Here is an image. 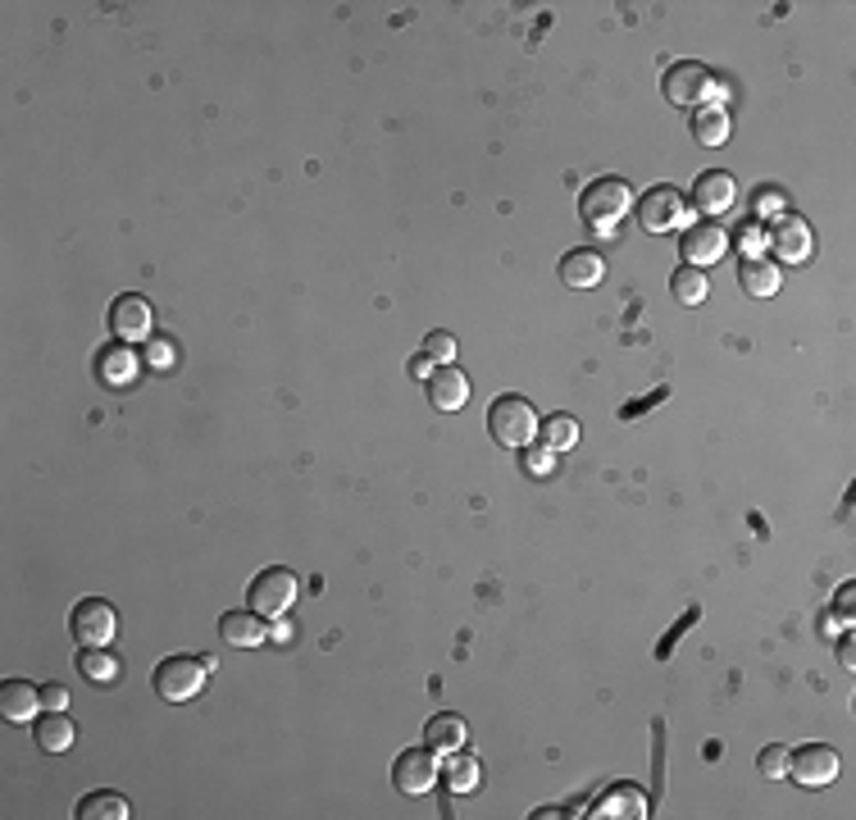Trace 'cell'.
<instances>
[{
  "label": "cell",
  "instance_id": "1",
  "mask_svg": "<svg viewBox=\"0 0 856 820\" xmlns=\"http://www.w3.org/2000/svg\"><path fill=\"white\" fill-rule=\"evenodd\" d=\"M628 206H634V188H628L624 178H598V182H588L583 197H579V214L592 233H615L620 219L628 214Z\"/></svg>",
  "mask_w": 856,
  "mask_h": 820
},
{
  "label": "cell",
  "instance_id": "2",
  "mask_svg": "<svg viewBox=\"0 0 856 820\" xmlns=\"http://www.w3.org/2000/svg\"><path fill=\"white\" fill-rule=\"evenodd\" d=\"M214 665H219L214 656H165L156 665L151 684H156L160 702H192L205 688V680H210Z\"/></svg>",
  "mask_w": 856,
  "mask_h": 820
},
{
  "label": "cell",
  "instance_id": "3",
  "mask_svg": "<svg viewBox=\"0 0 856 820\" xmlns=\"http://www.w3.org/2000/svg\"><path fill=\"white\" fill-rule=\"evenodd\" d=\"M488 433L501 446H529L538 438V410L525 397H497L488 406Z\"/></svg>",
  "mask_w": 856,
  "mask_h": 820
},
{
  "label": "cell",
  "instance_id": "4",
  "mask_svg": "<svg viewBox=\"0 0 856 820\" xmlns=\"http://www.w3.org/2000/svg\"><path fill=\"white\" fill-rule=\"evenodd\" d=\"M68 633L83 648H109V643H115V633H119V616H115V607L101 602V598H83L78 607H73V616H68Z\"/></svg>",
  "mask_w": 856,
  "mask_h": 820
},
{
  "label": "cell",
  "instance_id": "5",
  "mask_svg": "<svg viewBox=\"0 0 856 820\" xmlns=\"http://www.w3.org/2000/svg\"><path fill=\"white\" fill-rule=\"evenodd\" d=\"M665 96H669V105H706L711 96H720V78L706 64L684 60L665 73Z\"/></svg>",
  "mask_w": 856,
  "mask_h": 820
},
{
  "label": "cell",
  "instance_id": "6",
  "mask_svg": "<svg viewBox=\"0 0 856 820\" xmlns=\"http://www.w3.org/2000/svg\"><path fill=\"white\" fill-rule=\"evenodd\" d=\"M638 223H643L647 233H675V229H684V223H688V201H684V192L669 188V182H661V188L643 192V201H638Z\"/></svg>",
  "mask_w": 856,
  "mask_h": 820
},
{
  "label": "cell",
  "instance_id": "7",
  "mask_svg": "<svg viewBox=\"0 0 856 820\" xmlns=\"http://www.w3.org/2000/svg\"><path fill=\"white\" fill-rule=\"evenodd\" d=\"M151 328H156V315H151V302L137 292H124L109 302V333L115 343H151Z\"/></svg>",
  "mask_w": 856,
  "mask_h": 820
},
{
  "label": "cell",
  "instance_id": "8",
  "mask_svg": "<svg viewBox=\"0 0 856 820\" xmlns=\"http://www.w3.org/2000/svg\"><path fill=\"white\" fill-rule=\"evenodd\" d=\"M725 251H729V233L720 229L716 219H697V223H684V242H679L684 265H693V270L720 265V255H725Z\"/></svg>",
  "mask_w": 856,
  "mask_h": 820
},
{
  "label": "cell",
  "instance_id": "9",
  "mask_svg": "<svg viewBox=\"0 0 856 820\" xmlns=\"http://www.w3.org/2000/svg\"><path fill=\"white\" fill-rule=\"evenodd\" d=\"M246 598H251V611H260V616H283L296 602V575L283 566L260 570L246 588Z\"/></svg>",
  "mask_w": 856,
  "mask_h": 820
},
{
  "label": "cell",
  "instance_id": "10",
  "mask_svg": "<svg viewBox=\"0 0 856 820\" xmlns=\"http://www.w3.org/2000/svg\"><path fill=\"white\" fill-rule=\"evenodd\" d=\"M442 779L437 770V753L433 748H405L397 761H392V785L405 793V798H424L433 785Z\"/></svg>",
  "mask_w": 856,
  "mask_h": 820
},
{
  "label": "cell",
  "instance_id": "11",
  "mask_svg": "<svg viewBox=\"0 0 856 820\" xmlns=\"http://www.w3.org/2000/svg\"><path fill=\"white\" fill-rule=\"evenodd\" d=\"M789 775L802 789H825L838 779V753L829 748V743H806V748L789 753Z\"/></svg>",
  "mask_w": 856,
  "mask_h": 820
},
{
  "label": "cell",
  "instance_id": "12",
  "mask_svg": "<svg viewBox=\"0 0 856 820\" xmlns=\"http://www.w3.org/2000/svg\"><path fill=\"white\" fill-rule=\"evenodd\" d=\"M765 242L774 246V255L784 260V265H802V260L811 255V229H806L802 214L774 219V229H765Z\"/></svg>",
  "mask_w": 856,
  "mask_h": 820
},
{
  "label": "cell",
  "instance_id": "13",
  "mask_svg": "<svg viewBox=\"0 0 856 820\" xmlns=\"http://www.w3.org/2000/svg\"><path fill=\"white\" fill-rule=\"evenodd\" d=\"M46 712L42 702V688L28 684V680H6L0 684V716L10 725H36V716Z\"/></svg>",
  "mask_w": 856,
  "mask_h": 820
},
{
  "label": "cell",
  "instance_id": "14",
  "mask_svg": "<svg viewBox=\"0 0 856 820\" xmlns=\"http://www.w3.org/2000/svg\"><path fill=\"white\" fill-rule=\"evenodd\" d=\"M137 375H141V356H137V347H128V343H109V347H101V356H96V379H101L105 388H128V383H137Z\"/></svg>",
  "mask_w": 856,
  "mask_h": 820
},
{
  "label": "cell",
  "instance_id": "15",
  "mask_svg": "<svg viewBox=\"0 0 856 820\" xmlns=\"http://www.w3.org/2000/svg\"><path fill=\"white\" fill-rule=\"evenodd\" d=\"M738 201V182H733V174H725V169H706L697 182H693V206L701 210V214H725L729 206Z\"/></svg>",
  "mask_w": 856,
  "mask_h": 820
},
{
  "label": "cell",
  "instance_id": "16",
  "mask_svg": "<svg viewBox=\"0 0 856 820\" xmlns=\"http://www.w3.org/2000/svg\"><path fill=\"white\" fill-rule=\"evenodd\" d=\"M429 401H433V410H465V401H469V379L461 375L456 365H442V369H433L429 375Z\"/></svg>",
  "mask_w": 856,
  "mask_h": 820
},
{
  "label": "cell",
  "instance_id": "17",
  "mask_svg": "<svg viewBox=\"0 0 856 820\" xmlns=\"http://www.w3.org/2000/svg\"><path fill=\"white\" fill-rule=\"evenodd\" d=\"M592 816H602V820H643L647 816V793L638 785H611L598 807H592Z\"/></svg>",
  "mask_w": 856,
  "mask_h": 820
},
{
  "label": "cell",
  "instance_id": "18",
  "mask_svg": "<svg viewBox=\"0 0 856 820\" xmlns=\"http://www.w3.org/2000/svg\"><path fill=\"white\" fill-rule=\"evenodd\" d=\"M219 633H223V643L229 648H260L270 639V624L260 611H229L219 620Z\"/></svg>",
  "mask_w": 856,
  "mask_h": 820
},
{
  "label": "cell",
  "instance_id": "19",
  "mask_svg": "<svg viewBox=\"0 0 856 820\" xmlns=\"http://www.w3.org/2000/svg\"><path fill=\"white\" fill-rule=\"evenodd\" d=\"M465 743H469L465 716H456V712L429 716V725H424V748H433V753H456V748H465Z\"/></svg>",
  "mask_w": 856,
  "mask_h": 820
},
{
  "label": "cell",
  "instance_id": "20",
  "mask_svg": "<svg viewBox=\"0 0 856 820\" xmlns=\"http://www.w3.org/2000/svg\"><path fill=\"white\" fill-rule=\"evenodd\" d=\"M738 283H742V292H748V296H757V302H765V296H774V292H779V283H784V274H779V265H774V260H765V255H752V260H742V265H738Z\"/></svg>",
  "mask_w": 856,
  "mask_h": 820
},
{
  "label": "cell",
  "instance_id": "21",
  "mask_svg": "<svg viewBox=\"0 0 856 820\" xmlns=\"http://www.w3.org/2000/svg\"><path fill=\"white\" fill-rule=\"evenodd\" d=\"M561 278H566L570 287H598V283L606 278V260H602L598 251H570V255L561 260Z\"/></svg>",
  "mask_w": 856,
  "mask_h": 820
},
{
  "label": "cell",
  "instance_id": "22",
  "mask_svg": "<svg viewBox=\"0 0 856 820\" xmlns=\"http://www.w3.org/2000/svg\"><path fill=\"white\" fill-rule=\"evenodd\" d=\"M78 670H83V680L87 684H119V675H124V661L109 652V648H83V656H78Z\"/></svg>",
  "mask_w": 856,
  "mask_h": 820
},
{
  "label": "cell",
  "instance_id": "23",
  "mask_svg": "<svg viewBox=\"0 0 856 820\" xmlns=\"http://www.w3.org/2000/svg\"><path fill=\"white\" fill-rule=\"evenodd\" d=\"M36 743H42L46 753H68L73 743H78V729H73V721L64 712H46V716H36Z\"/></svg>",
  "mask_w": 856,
  "mask_h": 820
},
{
  "label": "cell",
  "instance_id": "24",
  "mask_svg": "<svg viewBox=\"0 0 856 820\" xmlns=\"http://www.w3.org/2000/svg\"><path fill=\"white\" fill-rule=\"evenodd\" d=\"M478 779H483V766H478V757L474 753H452V761H446V770H442V785L452 789L456 798L461 793H474L478 789Z\"/></svg>",
  "mask_w": 856,
  "mask_h": 820
},
{
  "label": "cell",
  "instance_id": "25",
  "mask_svg": "<svg viewBox=\"0 0 856 820\" xmlns=\"http://www.w3.org/2000/svg\"><path fill=\"white\" fill-rule=\"evenodd\" d=\"M693 137L701 146H725L729 141V115L720 105H701L697 115H693Z\"/></svg>",
  "mask_w": 856,
  "mask_h": 820
},
{
  "label": "cell",
  "instance_id": "26",
  "mask_svg": "<svg viewBox=\"0 0 856 820\" xmlns=\"http://www.w3.org/2000/svg\"><path fill=\"white\" fill-rule=\"evenodd\" d=\"M538 438H542L547 452L561 456V452H570V446L579 442V424H574L570 416H547V420L538 424Z\"/></svg>",
  "mask_w": 856,
  "mask_h": 820
},
{
  "label": "cell",
  "instance_id": "27",
  "mask_svg": "<svg viewBox=\"0 0 856 820\" xmlns=\"http://www.w3.org/2000/svg\"><path fill=\"white\" fill-rule=\"evenodd\" d=\"M78 820H128V798H119V793H87L78 802Z\"/></svg>",
  "mask_w": 856,
  "mask_h": 820
},
{
  "label": "cell",
  "instance_id": "28",
  "mask_svg": "<svg viewBox=\"0 0 856 820\" xmlns=\"http://www.w3.org/2000/svg\"><path fill=\"white\" fill-rule=\"evenodd\" d=\"M669 292H675V302H684V306H701L706 302V270H693V265L675 270Z\"/></svg>",
  "mask_w": 856,
  "mask_h": 820
},
{
  "label": "cell",
  "instance_id": "29",
  "mask_svg": "<svg viewBox=\"0 0 856 820\" xmlns=\"http://www.w3.org/2000/svg\"><path fill=\"white\" fill-rule=\"evenodd\" d=\"M757 770L765 779H789V748H784V743H770V748H761Z\"/></svg>",
  "mask_w": 856,
  "mask_h": 820
},
{
  "label": "cell",
  "instance_id": "30",
  "mask_svg": "<svg viewBox=\"0 0 856 820\" xmlns=\"http://www.w3.org/2000/svg\"><path fill=\"white\" fill-rule=\"evenodd\" d=\"M519 461H525V474H533V479H547L551 470H556V452H547V446H519Z\"/></svg>",
  "mask_w": 856,
  "mask_h": 820
},
{
  "label": "cell",
  "instance_id": "31",
  "mask_svg": "<svg viewBox=\"0 0 856 820\" xmlns=\"http://www.w3.org/2000/svg\"><path fill=\"white\" fill-rule=\"evenodd\" d=\"M424 356H429V360H442V365H452V360H456V338H452L446 328L429 333V338H424Z\"/></svg>",
  "mask_w": 856,
  "mask_h": 820
},
{
  "label": "cell",
  "instance_id": "32",
  "mask_svg": "<svg viewBox=\"0 0 856 820\" xmlns=\"http://www.w3.org/2000/svg\"><path fill=\"white\" fill-rule=\"evenodd\" d=\"M738 246H742V260H752V255H761V246H765V229L757 219H748L738 229Z\"/></svg>",
  "mask_w": 856,
  "mask_h": 820
},
{
  "label": "cell",
  "instance_id": "33",
  "mask_svg": "<svg viewBox=\"0 0 856 820\" xmlns=\"http://www.w3.org/2000/svg\"><path fill=\"white\" fill-rule=\"evenodd\" d=\"M42 702H46V712H64V706H68V688L64 684H42Z\"/></svg>",
  "mask_w": 856,
  "mask_h": 820
},
{
  "label": "cell",
  "instance_id": "34",
  "mask_svg": "<svg viewBox=\"0 0 856 820\" xmlns=\"http://www.w3.org/2000/svg\"><path fill=\"white\" fill-rule=\"evenodd\" d=\"M173 360V347L169 343H146V365H156V369H165Z\"/></svg>",
  "mask_w": 856,
  "mask_h": 820
},
{
  "label": "cell",
  "instance_id": "35",
  "mask_svg": "<svg viewBox=\"0 0 856 820\" xmlns=\"http://www.w3.org/2000/svg\"><path fill=\"white\" fill-rule=\"evenodd\" d=\"M405 369H411V379H420V383H429V375H433V360L420 351V356H411V365H405Z\"/></svg>",
  "mask_w": 856,
  "mask_h": 820
},
{
  "label": "cell",
  "instance_id": "36",
  "mask_svg": "<svg viewBox=\"0 0 856 820\" xmlns=\"http://www.w3.org/2000/svg\"><path fill=\"white\" fill-rule=\"evenodd\" d=\"M292 633H296V624L283 616H278V624H270V639H278V643H292Z\"/></svg>",
  "mask_w": 856,
  "mask_h": 820
},
{
  "label": "cell",
  "instance_id": "37",
  "mask_svg": "<svg viewBox=\"0 0 856 820\" xmlns=\"http://www.w3.org/2000/svg\"><path fill=\"white\" fill-rule=\"evenodd\" d=\"M838 661H843L847 670H856V665H852V639H843V643H838Z\"/></svg>",
  "mask_w": 856,
  "mask_h": 820
}]
</instances>
